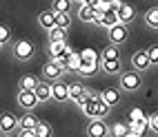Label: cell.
Masks as SVG:
<instances>
[{"label": "cell", "instance_id": "8d00e7d4", "mask_svg": "<svg viewBox=\"0 0 158 137\" xmlns=\"http://www.w3.org/2000/svg\"><path fill=\"white\" fill-rule=\"evenodd\" d=\"M149 128H152L154 133H158V113H154L152 117H149Z\"/></svg>", "mask_w": 158, "mask_h": 137}, {"label": "cell", "instance_id": "d4e9b609", "mask_svg": "<svg viewBox=\"0 0 158 137\" xmlns=\"http://www.w3.org/2000/svg\"><path fill=\"white\" fill-rule=\"evenodd\" d=\"M102 60H120V53H118V44H109V47H105L102 49V53H100Z\"/></svg>", "mask_w": 158, "mask_h": 137}, {"label": "cell", "instance_id": "9c48e42d", "mask_svg": "<svg viewBox=\"0 0 158 137\" xmlns=\"http://www.w3.org/2000/svg\"><path fill=\"white\" fill-rule=\"evenodd\" d=\"M89 137H109V126L105 124V120H91L87 126Z\"/></svg>", "mask_w": 158, "mask_h": 137}, {"label": "cell", "instance_id": "e575fe53", "mask_svg": "<svg viewBox=\"0 0 158 137\" xmlns=\"http://www.w3.org/2000/svg\"><path fill=\"white\" fill-rule=\"evenodd\" d=\"M18 137H38V133H36V128H20Z\"/></svg>", "mask_w": 158, "mask_h": 137}, {"label": "cell", "instance_id": "cb8c5ba5", "mask_svg": "<svg viewBox=\"0 0 158 137\" xmlns=\"http://www.w3.org/2000/svg\"><path fill=\"white\" fill-rule=\"evenodd\" d=\"M80 64H82V55L80 53H73L67 60V73H78L80 71Z\"/></svg>", "mask_w": 158, "mask_h": 137}, {"label": "cell", "instance_id": "6da1fadb", "mask_svg": "<svg viewBox=\"0 0 158 137\" xmlns=\"http://www.w3.org/2000/svg\"><path fill=\"white\" fill-rule=\"evenodd\" d=\"M143 86V78L138 71H123L120 73V89L123 91H138Z\"/></svg>", "mask_w": 158, "mask_h": 137}, {"label": "cell", "instance_id": "7402d4cb", "mask_svg": "<svg viewBox=\"0 0 158 137\" xmlns=\"http://www.w3.org/2000/svg\"><path fill=\"white\" fill-rule=\"evenodd\" d=\"M38 124H40V120L34 113H25L23 117H20V128H36Z\"/></svg>", "mask_w": 158, "mask_h": 137}, {"label": "cell", "instance_id": "ffe728a7", "mask_svg": "<svg viewBox=\"0 0 158 137\" xmlns=\"http://www.w3.org/2000/svg\"><path fill=\"white\" fill-rule=\"evenodd\" d=\"M65 49H67V42L65 40H49V55L51 58H58Z\"/></svg>", "mask_w": 158, "mask_h": 137}, {"label": "cell", "instance_id": "ba28073f", "mask_svg": "<svg viewBox=\"0 0 158 137\" xmlns=\"http://www.w3.org/2000/svg\"><path fill=\"white\" fill-rule=\"evenodd\" d=\"M62 73H67V69L65 67H60L56 60H49L47 64L43 67V78H47V80H60L62 78Z\"/></svg>", "mask_w": 158, "mask_h": 137}, {"label": "cell", "instance_id": "83f0119b", "mask_svg": "<svg viewBox=\"0 0 158 137\" xmlns=\"http://www.w3.org/2000/svg\"><path fill=\"white\" fill-rule=\"evenodd\" d=\"M145 25H149L152 29H158V7L149 9V11L145 13Z\"/></svg>", "mask_w": 158, "mask_h": 137}, {"label": "cell", "instance_id": "4316f807", "mask_svg": "<svg viewBox=\"0 0 158 137\" xmlns=\"http://www.w3.org/2000/svg\"><path fill=\"white\" fill-rule=\"evenodd\" d=\"M71 2L73 0H54V5H51V9H54L56 13H65L71 9Z\"/></svg>", "mask_w": 158, "mask_h": 137}, {"label": "cell", "instance_id": "44dd1931", "mask_svg": "<svg viewBox=\"0 0 158 137\" xmlns=\"http://www.w3.org/2000/svg\"><path fill=\"white\" fill-rule=\"evenodd\" d=\"M40 84V80L36 75H23L18 82V89H31V91H36V86Z\"/></svg>", "mask_w": 158, "mask_h": 137}, {"label": "cell", "instance_id": "e0dca14e", "mask_svg": "<svg viewBox=\"0 0 158 137\" xmlns=\"http://www.w3.org/2000/svg\"><path fill=\"white\" fill-rule=\"evenodd\" d=\"M129 131H131V126L127 122H116L114 126H109V137H127Z\"/></svg>", "mask_w": 158, "mask_h": 137}, {"label": "cell", "instance_id": "3957f363", "mask_svg": "<svg viewBox=\"0 0 158 137\" xmlns=\"http://www.w3.org/2000/svg\"><path fill=\"white\" fill-rule=\"evenodd\" d=\"M38 102H40V100H38V95H36V91H31V89H18V104H20L25 111H34Z\"/></svg>", "mask_w": 158, "mask_h": 137}, {"label": "cell", "instance_id": "f1b7e54d", "mask_svg": "<svg viewBox=\"0 0 158 137\" xmlns=\"http://www.w3.org/2000/svg\"><path fill=\"white\" fill-rule=\"evenodd\" d=\"M56 25L69 29V25H71V13H69V11H65V13H56Z\"/></svg>", "mask_w": 158, "mask_h": 137}, {"label": "cell", "instance_id": "f35d334b", "mask_svg": "<svg viewBox=\"0 0 158 137\" xmlns=\"http://www.w3.org/2000/svg\"><path fill=\"white\" fill-rule=\"evenodd\" d=\"M127 137H143V133H140V131H134V128H131V131L127 133Z\"/></svg>", "mask_w": 158, "mask_h": 137}, {"label": "cell", "instance_id": "30bf717a", "mask_svg": "<svg viewBox=\"0 0 158 137\" xmlns=\"http://www.w3.org/2000/svg\"><path fill=\"white\" fill-rule=\"evenodd\" d=\"M131 64H134V69H136V71H147L149 67H154L147 51H136V53L131 55Z\"/></svg>", "mask_w": 158, "mask_h": 137}, {"label": "cell", "instance_id": "d590c367", "mask_svg": "<svg viewBox=\"0 0 158 137\" xmlns=\"http://www.w3.org/2000/svg\"><path fill=\"white\" fill-rule=\"evenodd\" d=\"M145 115V111L140 108V106H134L131 111H129V120H138V117H143Z\"/></svg>", "mask_w": 158, "mask_h": 137}, {"label": "cell", "instance_id": "60d3db41", "mask_svg": "<svg viewBox=\"0 0 158 137\" xmlns=\"http://www.w3.org/2000/svg\"><path fill=\"white\" fill-rule=\"evenodd\" d=\"M73 2H76L78 7H82V5H85V0H73Z\"/></svg>", "mask_w": 158, "mask_h": 137}, {"label": "cell", "instance_id": "7a4b0ae2", "mask_svg": "<svg viewBox=\"0 0 158 137\" xmlns=\"http://www.w3.org/2000/svg\"><path fill=\"white\" fill-rule=\"evenodd\" d=\"M34 53H36V47H34V42L31 40H18L16 44H14V58L16 60H23V62H27V60H31L34 58Z\"/></svg>", "mask_w": 158, "mask_h": 137}, {"label": "cell", "instance_id": "52a82bcc", "mask_svg": "<svg viewBox=\"0 0 158 137\" xmlns=\"http://www.w3.org/2000/svg\"><path fill=\"white\" fill-rule=\"evenodd\" d=\"M120 22V18H118V11H116L114 7H107L102 13H98V18H96V25H100V27H114V25H118Z\"/></svg>", "mask_w": 158, "mask_h": 137}, {"label": "cell", "instance_id": "ac0fdd59", "mask_svg": "<svg viewBox=\"0 0 158 137\" xmlns=\"http://www.w3.org/2000/svg\"><path fill=\"white\" fill-rule=\"evenodd\" d=\"M118 18H120V22H131V20L136 18V9L131 7V5H127V2H123L120 5V9H118Z\"/></svg>", "mask_w": 158, "mask_h": 137}, {"label": "cell", "instance_id": "4dcf8cb0", "mask_svg": "<svg viewBox=\"0 0 158 137\" xmlns=\"http://www.w3.org/2000/svg\"><path fill=\"white\" fill-rule=\"evenodd\" d=\"M36 133H38V137H51V126L47 122H40L36 126Z\"/></svg>", "mask_w": 158, "mask_h": 137}, {"label": "cell", "instance_id": "8992f818", "mask_svg": "<svg viewBox=\"0 0 158 137\" xmlns=\"http://www.w3.org/2000/svg\"><path fill=\"white\" fill-rule=\"evenodd\" d=\"M51 100L67 102L69 100V84L62 82V80H54V82H51Z\"/></svg>", "mask_w": 158, "mask_h": 137}, {"label": "cell", "instance_id": "1f68e13d", "mask_svg": "<svg viewBox=\"0 0 158 137\" xmlns=\"http://www.w3.org/2000/svg\"><path fill=\"white\" fill-rule=\"evenodd\" d=\"M9 38H11V29H9L7 25H2L0 27V42L5 44V42H9Z\"/></svg>", "mask_w": 158, "mask_h": 137}, {"label": "cell", "instance_id": "5b68a950", "mask_svg": "<svg viewBox=\"0 0 158 137\" xmlns=\"http://www.w3.org/2000/svg\"><path fill=\"white\" fill-rule=\"evenodd\" d=\"M107 31H109V42H111V44H123V42L129 38V29H127V25H125V22L114 25V27H109Z\"/></svg>", "mask_w": 158, "mask_h": 137}, {"label": "cell", "instance_id": "5bb4252c", "mask_svg": "<svg viewBox=\"0 0 158 137\" xmlns=\"http://www.w3.org/2000/svg\"><path fill=\"white\" fill-rule=\"evenodd\" d=\"M36 95H38L40 102L51 100V80H43L38 84V86H36Z\"/></svg>", "mask_w": 158, "mask_h": 137}, {"label": "cell", "instance_id": "4fadbf2b", "mask_svg": "<svg viewBox=\"0 0 158 137\" xmlns=\"http://www.w3.org/2000/svg\"><path fill=\"white\" fill-rule=\"evenodd\" d=\"M38 25L43 27V29H47V31H51L54 27H58L56 25V11H54V9H49V11L38 13Z\"/></svg>", "mask_w": 158, "mask_h": 137}, {"label": "cell", "instance_id": "277c9868", "mask_svg": "<svg viewBox=\"0 0 158 137\" xmlns=\"http://www.w3.org/2000/svg\"><path fill=\"white\" fill-rule=\"evenodd\" d=\"M91 95V91L87 86H82V84H69V100L71 102H76L78 106H82Z\"/></svg>", "mask_w": 158, "mask_h": 137}, {"label": "cell", "instance_id": "b9f144b4", "mask_svg": "<svg viewBox=\"0 0 158 137\" xmlns=\"http://www.w3.org/2000/svg\"><path fill=\"white\" fill-rule=\"evenodd\" d=\"M2 137H11V135H9V133H5V135H2Z\"/></svg>", "mask_w": 158, "mask_h": 137}, {"label": "cell", "instance_id": "74e56055", "mask_svg": "<svg viewBox=\"0 0 158 137\" xmlns=\"http://www.w3.org/2000/svg\"><path fill=\"white\" fill-rule=\"evenodd\" d=\"M85 5H89V7H94V9H96V7L100 5V0H85Z\"/></svg>", "mask_w": 158, "mask_h": 137}, {"label": "cell", "instance_id": "836d02e7", "mask_svg": "<svg viewBox=\"0 0 158 137\" xmlns=\"http://www.w3.org/2000/svg\"><path fill=\"white\" fill-rule=\"evenodd\" d=\"M80 55H82V60H98V55H96V51H94V49L80 51Z\"/></svg>", "mask_w": 158, "mask_h": 137}, {"label": "cell", "instance_id": "d6a6232c", "mask_svg": "<svg viewBox=\"0 0 158 137\" xmlns=\"http://www.w3.org/2000/svg\"><path fill=\"white\" fill-rule=\"evenodd\" d=\"M147 53H149V60H152V64H158V44L149 47V49H147Z\"/></svg>", "mask_w": 158, "mask_h": 137}, {"label": "cell", "instance_id": "484cf974", "mask_svg": "<svg viewBox=\"0 0 158 137\" xmlns=\"http://www.w3.org/2000/svg\"><path fill=\"white\" fill-rule=\"evenodd\" d=\"M129 126H131L134 131L145 133L147 128H149V117H147V115H143V117H138V120H129Z\"/></svg>", "mask_w": 158, "mask_h": 137}, {"label": "cell", "instance_id": "8fae6325", "mask_svg": "<svg viewBox=\"0 0 158 137\" xmlns=\"http://www.w3.org/2000/svg\"><path fill=\"white\" fill-rule=\"evenodd\" d=\"M98 97H100V95H96V93L91 91L89 100L82 104V111H85V115H87L89 120H98Z\"/></svg>", "mask_w": 158, "mask_h": 137}, {"label": "cell", "instance_id": "d6986e66", "mask_svg": "<svg viewBox=\"0 0 158 137\" xmlns=\"http://www.w3.org/2000/svg\"><path fill=\"white\" fill-rule=\"evenodd\" d=\"M98 71V60H82V64H80V75H94V73Z\"/></svg>", "mask_w": 158, "mask_h": 137}, {"label": "cell", "instance_id": "2e32d148", "mask_svg": "<svg viewBox=\"0 0 158 137\" xmlns=\"http://www.w3.org/2000/svg\"><path fill=\"white\" fill-rule=\"evenodd\" d=\"M100 97L109 104V106H116V104L120 102V91L118 89H114V86H109V89H105L102 93H100Z\"/></svg>", "mask_w": 158, "mask_h": 137}, {"label": "cell", "instance_id": "f546056e", "mask_svg": "<svg viewBox=\"0 0 158 137\" xmlns=\"http://www.w3.org/2000/svg\"><path fill=\"white\" fill-rule=\"evenodd\" d=\"M67 38V29L65 27H54L49 31V40H65Z\"/></svg>", "mask_w": 158, "mask_h": 137}, {"label": "cell", "instance_id": "ab89813d", "mask_svg": "<svg viewBox=\"0 0 158 137\" xmlns=\"http://www.w3.org/2000/svg\"><path fill=\"white\" fill-rule=\"evenodd\" d=\"M114 2H116V0H100V5H107V7L114 5Z\"/></svg>", "mask_w": 158, "mask_h": 137}, {"label": "cell", "instance_id": "7c38bea8", "mask_svg": "<svg viewBox=\"0 0 158 137\" xmlns=\"http://www.w3.org/2000/svg\"><path fill=\"white\" fill-rule=\"evenodd\" d=\"M16 128H20V120L16 117V115H11V113H5L2 120H0V131L2 133H11Z\"/></svg>", "mask_w": 158, "mask_h": 137}, {"label": "cell", "instance_id": "603a6c76", "mask_svg": "<svg viewBox=\"0 0 158 137\" xmlns=\"http://www.w3.org/2000/svg\"><path fill=\"white\" fill-rule=\"evenodd\" d=\"M102 71L109 73V75L123 73V71H120V60H102Z\"/></svg>", "mask_w": 158, "mask_h": 137}, {"label": "cell", "instance_id": "9a60e30c", "mask_svg": "<svg viewBox=\"0 0 158 137\" xmlns=\"http://www.w3.org/2000/svg\"><path fill=\"white\" fill-rule=\"evenodd\" d=\"M78 18L82 20V22H96L98 11H96L94 7H89V5H82V7L78 9Z\"/></svg>", "mask_w": 158, "mask_h": 137}]
</instances>
